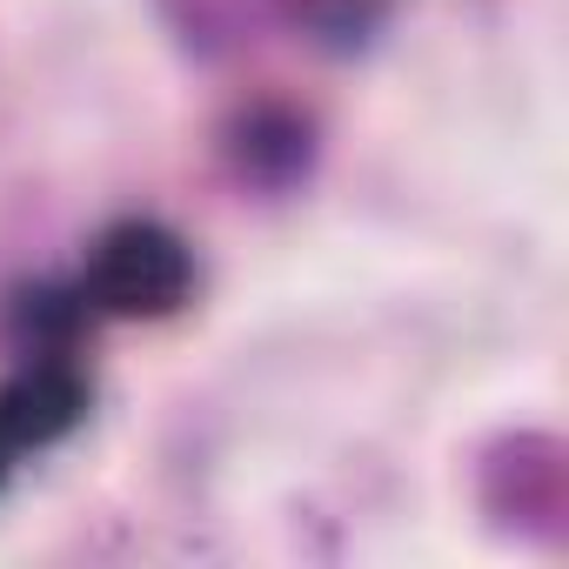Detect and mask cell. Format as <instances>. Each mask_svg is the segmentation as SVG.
I'll list each match as a JSON object with an SVG mask.
<instances>
[{
  "label": "cell",
  "instance_id": "obj_3",
  "mask_svg": "<svg viewBox=\"0 0 569 569\" xmlns=\"http://www.w3.org/2000/svg\"><path fill=\"white\" fill-rule=\"evenodd\" d=\"M234 154L248 174L261 181H289L309 168V121L289 114V108H254L241 128H234Z\"/></svg>",
  "mask_w": 569,
  "mask_h": 569
},
{
  "label": "cell",
  "instance_id": "obj_1",
  "mask_svg": "<svg viewBox=\"0 0 569 569\" xmlns=\"http://www.w3.org/2000/svg\"><path fill=\"white\" fill-rule=\"evenodd\" d=\"M194 296V248L168 221H114L94 234L81 302L114 322H161Z\"/></svg>",
  "mask_w": 569,
  "mask_h": 569
},
{
  "label": "cell",
  "instance_id": "obj_5",
  "mask_svg": "<svg viewBox=\"0 0 569 569\" xmlns=\"http://www.w3.org/2000/svg\"><path fill=\"white\" fill-rule=\"evenodd\" d=\"M14 462H21V449L8 442V429H0V482H8V469H14Z\"/></svg>",
  "mask_w": 569,
  "mask_h": 569
},
{
  "label": "cell",
  "instance_id": "obj_4",
  "mask_svg": "<svg viewBox=\"0 0 569 569\" xmlns=\"http://www.w3.org/2000/svg\"><path fill=\"white\" fill-rule=\"evenodd\" d=\"M281 14V0H181V28L194 48H241Z\"/></svg>",
  "mask_w": 569,
  "mask_h": 569
},
{
  "label": "cell",
  "instance_id": "obj_2",
  "mask_svg": "<svg viewBox=\"0 0 569 569\" xmlns=\"http://www.w3.org/2000/svg\"><path fill=\"white\" fill-rule=\"evenodd\" d=\"M81 416H88V376L74 369V356H28L0 382V429L21 456L61 442Z\"/></svg>",
  "mask_w": 569,
  "mask_h": 569
}]
</instances>
